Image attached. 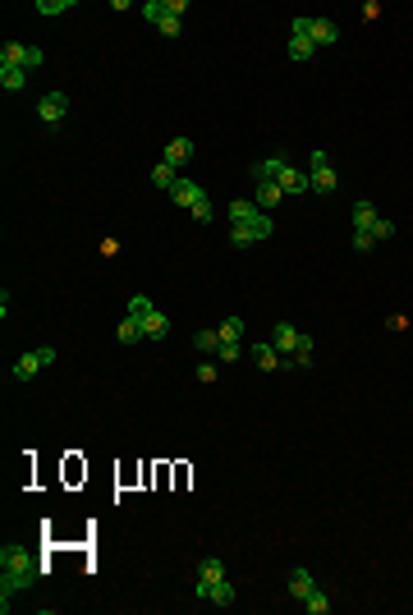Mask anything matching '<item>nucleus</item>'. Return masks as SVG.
Listing matches in <instances>:
<instances>
[{
    "mask_svg": "<svg viewBox=\"0 0 413 615\" xmlns=\"http://www.w3.org/2000/svg\"><path fill=\"white\" fill-rule=\"evenodd\" d=\"M37 372H42V358H37V349H32V354H23L14 363V381H28V377H37Z\"/></svg>",
    "mask_w": 413,
    "mask_h": 615,
    "instance_id": "obj_18",
    "label": "nucleus"
},
{
    "mask_svg": "<svg viewBox=\"0 0 413 615\" xmlns=\"http://www.w3.org/2000/svg\"><path fill=\"white\" fill-rule=\"evenodd\" d=\"M0 88L5 92H23L28 88V69H0Z\"/></svg>",
    "mask_w": 413,
    "mask_h": 615,
    "instance_id": "obj_19",
    "label": "nucleus"
},
{
    "mask_svg": "<svg viewBox=\"0 0 413 615\" xmlns=\"http://www.w3.org/2000/svg\"><path fill=\"white\" fill-rule=\"evenodd\" d=\"M147 312H152V299H147V294H134V299H129V317H138V322H142Z\"/></svg>",
    "mask_w": 413,
    "mask_h": 615,
    "instance_id": "obj_28",
    "label": "nucleus"
},
{
    "mask_svg": "<svg viewBox=\"0 0 413 615\" xmlns=\"http://www.w3.org/2000/svg\"><path fill=\"white\" fill-rule=\"evenodd\" d=\"M216 336H221V344H239V340H244V322H239V317H225V322L216 326Z\"/></svg>",
    "mask_w": 413,
    "mask_h": 615,
    "instance_id": "obj_16",
    "label": "nucleus"
},
{
    "mask_svg": "<svg viewBox=\"0 0 413 615\" xmlns=\"http://www.w3.org/2000/svg\"><path fill=\"white\" fill-rule=\"evenodd\" d=\"M156 28L166 32V37H179V18H175V14H166V18H161V23H156Z\"/></svg>",
    "mask_w": 413,
    "mask_h": 615,
    "instance_id": "obj_35",
    "label": "nucleus"
},
{
    "mask_svg": "<svg viewBox=\"0 0 413 615\" xmlns=\"http://www.w3.org/2000/svg\"><path fill=\"white\" fill-rule=\"evenodd\" d=\"M308 161H312V170H308V184H312V193H336L340 179H336V170H331V156H326V152H312Z\"/></svg>",
    "mask_w": 413,
    "mask_h": 615,
    "instance_id": "obj_2",
    "label": "nucleus"
},
{
    "mask_svg": "<svg viewBox=\"0 0 413 615\" xmlns=\"http://www.w3.org/2000/svg\"><path fill=\"white\" fill-rule=\"evenodd\" d=\"M74 10V0H37V14H64Z\"/></svg>",
    "mask_w": 413,
    "mask_h": 615,
    "instance_id": "obj_29",
    "label": "nucleus"
},
{
    "mask_svg": "<svg viewBox=\"0 0 413 615\" xmlns=\"http://www.w3.org/2000/svg\"><path fill=\"white\" fill-rule=\"evenodd\" d=\"M244 354V349H239V344H221V349H216V358H221V363H234V358Z\"/></svg>",
    "mask_w": 413,
    "mask_h": 615,
    "instance_id": "obj_34",
    "label": "nucleus"
},
{
    "mask_svg": "<svg viewBox=\"0 0 413 615\" xmlns=\"http://www.w3.org/2000/svg\"><path fill=\"white\" fill-rule=\"evenodd\" d=\"M170 170H179V166H188L193 161V138H170V147H166V156H161Z\"/></svg>",
    "mask_w": 413,
    "mask_h": 615,
    "instance_id": "obj_9",
    "label": "nucleus"
},
{
    "mask_svg": "<svg viewBox=\"0 0 413 615\" xmlns=\"http://www.w3.org/2000/svg\"><path fill=\"white\" fill-rule=\"evenodd\" d=\"M253 363L271 372V368H280V363H285V354H280L275 344H266V340H262V344H253Z\"/></svg>",
    "mask_w": 413,
    "mask_h": 615,
    "instance_id": "obj_12",
    "label": "nucleus"
},
{
    "mask_svg": "<svg viewBox=\"0 0 413 615\" xmlns=\"http://www.w3.org/2000/svg\"><path fill=\"white\" fill-rule=\"evenodd\" d=\"M372 244H377V234L372 230H353V248H358V253H367Z\"/></svg>",
    "mask_w": 413,
    "mask_h": 615,
    "instance_id": "obj_31",
    "label": "nucleus"
},
{
    "mask_svg": "<svg viewBox=\"0 0 413 615\" xmlns=\"http://www.w3.org/2000/svg\"><path fill=\"white\" fill-rule=\"evenodd\" d=\"M0 565H5V574H14L23 588L32 583V555L23 551V547H5V551H0Z\"/></svg>",
    "mask_w": 413,
    "mask_h": 615,
    "instance_id": "obj_3",
    "label": "nucleus"
},
{
    "mask_svg": "<svg viewBox=\"0 0 413 615\" xmlns=\"http://www.w3.org/2000/svg\"><path fill=\"white\" fill-rule=\"evenodd\" d=\"M308 37H312V47H336L340 28L331 23V18H321V14H308Z\"/></svg>",
    "mask_w": 413,
    "mask_h": 615,
    "instance_id": "obj_6",
    "label": "nucleus"
},
{
    "mask_svg": "<svg viewBox=\"0 0 413 615\" xmlns=\"http://www.w3.org/2000/svg\"><path fill=\"white\" fill-rule=\"evenodd\" d=\"M275 184L285 188V198H299V193H308V188H312V184H308V175H303L299 166H290V161H285V170H280V179H275Z\"/></svg>",
    "mask_w": 413,
    "mask_h": 615,
    "instance_id": "obj_7",
    "label": "nucleus"
},
{
    "mask_svg": "<svg viewBox=\"0 0 413 615\" xmlns=\"http://www.w3.org/2000/svg\"><path fill=\"white\" fill-rule=\"evenodd\" d=\"M42 60H46V51H37V47H28V55H23V69H42Z\"/></svg>",
    "mask_w": 413,
    "mask_h": 615,
    "instance_id": "obj_32",
    "label": "nucleus"
},
{
    "mask_svg": "<svg viewBox=\"0 0 413 615\" xmlns=\"http://www.w3.org/2000/svg\"><path fill=\"white\" fill-rule=\"evenodd\" d=\"M166 336H170V317L152 308V312L142 317V340H166Z\"/></svg>",
    "mask_w": 413,
    "mask_h": 615,
    "instance_id": "obj_10",
    "label": "nucleus"
},
{
    "mask_svg": "<svg viewBox=\"0 0 413 615\" xmlns=\"http://www.w3.org/2000/svg\"><path fill=\"white\" fill-rule=\"evenodd\" d=\"M303 611H308V615H326V611H331V597H326L321 588H312V592L303 597Z\"/></svg>",
    "mask_w": 413,
    "mask_h": 615,
    "instance_id": "obj_21",
    "label": "nucleus"
},
{
    "mask_svg": "<svg viewBox=\"0 0 413 615\" xmlns=\"http://www.w3.org/2000/svg\"><path fill=\"white\" fill-rule=\"evenodd\" d=\"M37 115H42L46 129H55V124L69 115V92H46L42 101H37Z\"/></svg>",
    "mask_w": 413,
    "mask_h": 615,
    "instance_id": "obj_4",
    "label": "nucleus"
},
{
    "mask_svg": "<svg viewBox=\"0 0 413 615\" xmlns=\"http://www.w3.org/2000/svg\"><path fill=\"white\" fill-rule=\"evenodd\" d=\"M258 212H262L258 202H229V221H253Z\"/></svg>",
    "mask_w": 413,
    "mask_h": 615,
    "instance_id": "obj_26",
    "label": "nucleus"
},
{
    "mask_svg": "<svg viewBox=\"0 0 413 615\" xmlns=\"http://www.w3.org/2000/svg\"><path fill=\"white\" fill-rule=\"evenodd\" d=\"M23 55H28V47L5 42V47H0V69H23Z\"/></svg>",
    "mask_w": 413,
    "mask_h": 615,
    "instance_id": "obj_14",
    "label": "nucleus"
},
{
    "mask_svg": "<svg viewBox=\"0 0 413 615\" xmlns=\"http://www.w3.org/2000/svg\"><path fill=\"white\" fill-rule=\"evenodd\" d=\"M193 216H198L202 225H212V221H216V207H212V198H207V202H198V207H193Z\"/></svg>",
    "mask_w": 413,
    "mask_h": 615,
    "instance_id": "obj_30",
    "label": "nucleus"
},
{
    "mask_svg": "<svg viewBox=\"0 0 413 615\" xmlns=\"http://www.w3.org/2000/svg\"><path fill=\"white\" fill-rule=\"evenodd\" d=\"M294 368H308V363H312V336H303V340H299V349H294Z\"/></svg>",
    "mask_w": 413,
    "mask_h": 615,
    "instance_id": "obj_27",
    "label": "nucleus"
},
{
    "mask_svg": "<svg viewBox=\"0 0 413 615\" xmlns=\"http://www.w3.org/2000/svg\"><path fill=\"white\" fill-rule=\"evenodd\" d=\"M170 202H175V207H188V212H193L198 202H207V188H202V184H193V179H175V188H170Z\"/></svg>",
    "mask_w": 413,
    "mask_h": 615,
    "instance_id": "obj_5",
    "label": "nucleus"
},
{
    "mask_svg": "<svg viewBox=\"0 0 413 615\" xmlns=\"http://www.w3.org/2000/svg\"><path fill=\"white\" fill-rule=\"evenodd\" d=\"M266 234H271V216L266 212H258L253 216V221H234V225H229V244H258V239H266Z\"/></svg>",
    "mask_w": 413,
    "mask_h": 615,
    "instance_id": "obj_1",
    "label": "nucleus"
},
{
    "mask_svg": "<svg viewBox=\"0 0 413 615\" xmlns=\"http://www.w3.org/2000/svg\"><path fill=\"white\" fill-rule=\"evenodd\" d=\"M280 170H285V156H271V161H258V166H253V179H280Z\"/></svg>",
    "mask_w": 413,
    "mask_h": 615,
    "instance_id": "obj_17",
    "label": "nucleus"
},
{
    "mask_svg": "<svg viewBox=\"0 0 413 615\" xmlns=\"http://www.w3.org/2000/svg\"><path fill=\"white\" fill-rule=\"evenodd\" d=\"M198 381H216V363H202V368H198Z\"/></svg>",
    "mask_w": 413,
    "mask_h": 615,
    "instance_id": "obj_36",
    "label": "nucleus"
},
{
    "mask_svg": "<svg viewBox=\"0 0 413 615\" xmlns=\"http://www.w3.org/2000/svg\"><path fill=\"white\" fill-rule=\"evenodd\" d=\"M372 234H377V239H395V221H377V225H372Z\"/></svg>",
    "mask_w": 413,
    "mask_h": 615,
    "instance_id": "obj_33",
    "label": "nucleus"
},
{
    "mask_svg": "<svg viewBox=\"0 0 413 615\" xmlns=\"http://www.w3.org/2000/svg\"><path fill=\"white\" fill-rule=\"evenodd\" d=\"M193 349H198V354H216V349H221V336H216V326H212V331H198V336H193Z\"/></svg>",
    "mask_w": 413,
    "mask_h": 615,
    "instance_id": "obj_23",
    "label": "nucleus"
},
{
    "mask_svg": "<svg viewBox=\"0 0 413 615\" xmlns=\"http://www.w3.org/2000/svg\"><path fill=\"white\" fill-rule=\"evenodd\" d=\"M198 579H207V583H216V579H225V565H221L216 555H207V560H202V565H198Z\"/></svg>",
    "mask_w": 413,
    "mask_h": 615,
    "instance_id": "obj_25",
    "label": "nucleus"
},
{
    "mask_svg": "<svg viewBox=\"0 0 413 615\" xmlns=\"http://www.w3.org/2000/svg\"><path fill=\"white\" fill-rule=\"evenodd\" d=\"M207 601H212V606H229V601H234V583H229V579H216Z\"/></svg>",
    "mask_w": 413,
    "mask_h": 615,
    "instance_id": "obj_22",
    "label": "nucleus"
},
{
    "mask_svg": "<svg viewBox=\"0 0 413 615\" xmlns=\"http://www.w3.org/2000/svg\"><path fill=\"white\" fill-rule=\"evenodd\" d=\"M299 340H303V336H299V331H294L290 322H275V326H271V344H275V349H280L285 358H290L294 349H299Z\"/></svg>",
    "mask_w": 413,
    "mask_h": 615,
    "instance_id": "obj_8",
    "label": "nucleus"
},
{
    "mask_svg": "<svg viewBox=\"0 0 413 615\" xmlns=\"http://www.w3.org/2000/svg\"><path fill=\"white\" fill-rule=\"evenodd\" d=\"M115 336H120V344H134V340H142V322L124 312V317H120V331H115Z\"/></svg>",
    "mask_w": 413,
    "mask_h": 615,
    "instance_id": "obj_20",
    "label": "nucleus"
},
{
    "mask_svg": "<svg viewBox=\"0 0 413 615\" xmlns=\"http://www.w3.org/2000/svg\"><path fill=\"white\" fill-rule=\"evenodd\" d=\"M175 179H179V175H175L166 161H156V166H152V184H156V188H166V193H170V188H175Z\"/></svg>",
    "mask_w": 413,
    "mask_h": 615,
    "instance_id": "obj_24",
    "label": "nucleus"
},
{
    "mask_svg": "<svg viewBox=\"0 0 413 615\" xmlns=\"http://www.w3.org/2000/svg\"><path fill=\"white\" fill-rule=\"evenodd\" d=\"M381 216H377V207L372 202H353V230H372Z\"/></svg>",
    "mask_w": 413,
    "mask_h": 615,
    "instance_id": "obj_15",
    "label": "nucleus"
},
{
    "mask_svg": "<svg viewBox=\"0 0 413 615\" xmlns=\"http://www.w3.org/2000/svg\"><path fill=\"white\" fill-rule=\"evenodd\" d=\"M312 588H317V579H312V574H308V569L299 565V569L290 574V597H294V601H303L308 592H312Z\"/></svg>",
    "mask_w": 413,
    "mask_h": 615,
    "instance_id": "obj_13",
    "label": "nucleus"
},
{
    "mask_svg": "<svg viewBox=\"0 0 413 615\" xmlns=\"http://www.w3.org/2000/svg\"><path fill=\"white\" fill-rule=\"evenodd\" d=\"M253 202H258L262 212H271L275 202H285V188L275 184V179H262V184H258V193H253Z\"/></svg>",
    "mask_w": 413,
    "mask_h": 615,
    "instance_id": "obj_11",
    "label": "nucleus"
}]
</instances>
